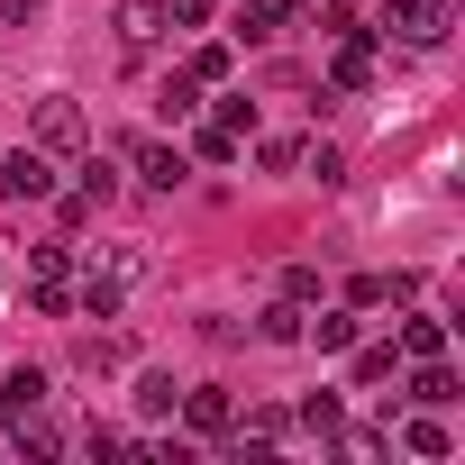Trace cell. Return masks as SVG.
Instances as JSON below:
<instances>
[{"instance_id":"6da1fadb","label":"cell","mask_w":465,"mask_h":465,"mask_svg":"<svg viewBox=\"0 0 465 465\" xmlns=\"http://www.w3.org/2000/svg\"><path fill=\"white\" fill-rule=\"evenodd\" d=\"M83 137H92L83 101H74V92H46V101H37V146H46V155H83Z\"/></svg>"},{"instance_id":"7a4b0ae2","label":"cell","mask_w":465,"mask_h":465,"mask_svg":"<svg viewBox=\"0 0 465 465\" xmlns=\"http://www.w3.org/2000/svg\"><path fill=\"white\" fill-rule=\"evenodd\" d=\"M173 411L192 420V438H228V429H238V401H228V383H192Z\"/></svg>"},{"instance_id":"3957f363","label":"cell","mask_w":465,"mask_h":465,"mask_svg":"<svg viewBox=\"0 0 465 465\" xmlns=\"http://www.w3.org/2000/svg\"><path fill=\"white\" fill-rule=\"evenodd\" d=\"M383 28H392L401 46H438V37H447V0H392Z\"/></svg>"},{"instance_id":"277c9868","label":"cell","mask_w":465,"mask_h":465,"mask_svg":"<svg viewBox=\"0 0 465 465\" xmlns=\"http://www.w3.org/2000/svg\"><path fill=\"white\" fill-rule=\"evenodd\" d=\"M0 192H10V201H46L55 192V155L46 146H19L10 164H0Z\"/></svg>"},{"instance_id":"5b68a950","label":"cell","mask_w":465,"mask_h":465,"mask_svg":"<svg viewBox=\"0 0 465 465\" xmlns=\"http://www.w3.org/2000/svg\"><path fill=\"white\" fill-rule=\"evenodd\" d=\"M338 55H329V92H365L374 83V28H356V37H329Z\"/></svg>"},{"instance_id":"8992f818","label":"cell","mask_w":465,"mask_h":465,"mask_svg":"<svg viewBox=\"0 0 465 465\" xmlns=\"http://www.w3.org/2000/svg\"><path fill=\"white\" fill-rule=\"evenodd\" d=\"M155 37H164V0H119V55L137 64L155 55Z\"/></svg>"},{"instance_id":"52a82bcc","label":"cell","mask_w":465,"mask_h":465,"mask_svg":"<svg viewBox=\"0 0 465 465\" xmlns=\"http://www.w3.org/2000/svg\"><path fill=\"white\" fill-rule=\"evenodd\" d=\"M37 401H46V374H37V365H19V374H0V429H19V420H37Z\"/></svg>"},{"instance_id":"ba28073f","label":"cell","mask_w":465,"mask_h":465,"mask_svg":"<svg viewBox=\"0 0 465 465\" xmlns=\"http://www.w3.org/2000/svg\"><path fill=\"white\" fill-rule=\"evenodd\" d=\"M283 28H292V0H238V37L247 46H274Z\"/></svg>"},{"instance_id":"9c48e42d","label":"cell","mask_w":465,"mask_h":465,"mask_svg":"<svg viewBox=\"0 0 465 465\" xmlns=\"http://www.w3.org/2000/svg\"><path fill=\"white\" fill-rule=\"evenodd\" d=\"M128 155H137V173H146V183H155V192H173V183H183V173H192V164H183V146H155V137H137V146H128Z\"/></svg>"},{"instance_id":"30bf717a","label":"cell","mask_w":465,"mask_h":465,"mask_svg":"<svg viewBox=\"0 0 465 465\" xmlns=\"http://www.w3.org/2000/svg\"><path fill=\"white\" fill-rule=\"evenodd\" d=\"M383 302H411V274H356L347 283V311H383Z\"/></svg>"},{"instance_id":"8fae6325","label":"cell","mask_w":465,"mask_h":465,"mask_svg":"<svg viewBox=\"0 0 465 465\" xmlns=\"http://www.w3.org/2000/svg\"><path fill=\"white\" fill-rule=\"evenodd\" d=\"M74 311H83V320H119V274H101V265H92V274L74 283Z\"/></svg>"},{"instance_id":"7c38bea8","label":"cell","mask_w":465,"mask_h":465,"mask_svg":"<svg viewBox=\"0 0 465 465\" xmlns=\"http://www.w3.org/2000/svg\"><path fill=\"white\" fill-rule=\"evenodd\" d=\"M411 401L447 411V401H456V365H447V356H420V374H411Z\"/></svg>"},{"instance_id":"4fadbf2b","label":"cell","mask_w":465,"mask_h":465,"mask_svg":"<svg viewBox=\"0 0 465 465\" xmlns=\"http://www.w3.org/2000/svg\"><path fill=\"white\" fill-rule=\"evenodd\" d=\"M302 338L320 356H338V347H356V311H320V320H302Z\"/></svg>"},{"instance_id":"5bb4252c","label":"cell","mask_w":465,"mask_h":465,"mask_svg":"<svg viewBox=\"0 0 465 465\" xmlns=\"http://www.w3.org/2000/svg\"><path fill=\"white\" fill-rule=\"evenodd\" d=\"M302 320H311L302 302H274V311L256 320V338H265V347H302Z\"/></svg>"},{"instance_id":"9a60e30c","label":"cell","mask_w":465,"mask_h":465,"mask_svg":"<svg viewBox=\"0 0 465 465\" xmlns=\"http://www.w3.org/2000/svg\"><path fill=\"white\" fill-rule=\"evenodd\" d=\"M401 356H411V365H420V356H447V320H429V311L401 320Z\"/></svg>"},{"instance_id":"2e32d148","label":"cell","mask_w":465,"mask_h":465,"mask_svg":"<svg viewBox=\"0 0 465 465\" xmlns=\"http://www.w3.org/2000/svg\"><path fill=\"white\" fill-rule=\"evenodd\" d=\"M192 146H201V164H238V146H247V137H238V128H228V119H210V128H201Z\"/></svg>"},{"instance_id":"e0dca14e","label":"cell","mask_w":465,"mask_h":465,"mask_svg":"<svg viewBox=\"0 0 465 465\" xmlns=\"http://www.w3.org/2000/svg\"><path fill=\"white\" fill-rule=\"evenodd\" d=\"M228 64H238V55H228V46L210 37V46H192V64H183V74H192V83L210 92V83H228Z\"/></svg>"},{"instance_id":"ac0fdd59","label":"cell","mask_w":465,"mask_h":465,"mask_svg":"<svg viewBox=\"0 0 465 465\" xmlns=\"http://www.w3.org/2000/svg\"><path fill=\"white\" fill-rule=\"evenodd\" d=\"M173 401H183V383H173V374H137V411H146V420H164Z\"/></svg>"},{"instance_id":"d6986e66","label":"cell","mask_w":465,"mask_h":465,"mask_svg":"<svg viewBox=\"0 0 465 465\" xmlns=\"http://www.w3.org/2000/svg\"><path fill=\"white\" fill-rule=\"evenodd\" d=\"M155 101H164V119H192V110H201V83H192V74H164Z\"/></svg>"},{"instance_id":"ffe728a7","label":"cell","mask_w":465,"mask_h":465,"mask_svg":"<svg viewBox=\"0 0 465 465\" xmlns=\"http://www.w3.org/2000/svg\"><path fill=\"white\" fill-rule=\"evenodd\" d=\"M74 201H92V210H110V201H119V173H110V164L92 155V164H83V192H74Z\"/></svg>"},{"instance_id":"44dd1931","label":"cell","mask_w":465,"mask_h":465,"mask_svg":"<svg viewBox=\"0 0 465 465\" xmlns=\"http://www.w3.org/2000/svg\"><path fill=\"white\" fill-rule=\"evenodd\" d=\"M401 447H411V456H447L456 438H447V420H411V429H401Z\"/></svg>"},{"instance_id":"7402d4cb","label":"cell","mask_w":465,"mask_h":465,"mask_svg":"<svg viewBox=\"0 0 465 465\" xmlns=\"http://www.w3.org/2000/svg\"><path fill=\"white\" fill-rule=\"evenodd\" d=\"M302 429H311V438H338V392H311V401H302Z\"/></svg>"},{"instance_id":"603a6c76","label":"cell","mask_w":465,"mask_h":465,"mask_svg":"<svg viewBox=\"0 0 465 465\" xmlns=\"http://www.w3.org/2000/svg\"><path fill=\"white\" fill-rule=\"evenodd\" d=\"M256 164H265V173H302V146H292V137H265Z\"/></svg>"},{"instance_id":"cb8c5ba5","label":"cell","mask_w":465,"mask_h":465,"mask_svg":"<svg viewBox=\"0 0 465 465\" xmlns=\"http://www.w3.org/2000/svg\"><path fill=\"white\" fill-rule=\"evenodd\" d=\"M392 365H401V347H365L356 356V383H392Z\"/></svg>"},{"instance_id":"d4e9b609","label":"cell","mask_w":465,"mask_h":465,"mask_svg":"<svg viewBox=\"0 0 465 465\" xmlns=\"http://www.w3.org/2000/svg\"><path fill=\"white\" fill-rule=\"evenodd\" d=\"M356 28H365V19L347 10V0H320V37H356Z\"/></svg>"},{"instance_id":"484cf974","label":"cell","mask_w":465,"mask_h":465,"mask_svg":"<svg viewBox=\"0 0 465 465\" xmlns=\"http://www.w3.org/2000/svg\"><path fill=\"white\" fill-rule=\"evenodd\" d=\"M302 164H311L320 183H347V155H338V146H302Z\"/></svg>"},{"instance_id":"4316f807","label":"cell","mask_w":465,"mask_h":465,"mask_svg":"<svg viewBox=\"0 0 465 465\" xmlns=\"http://www.w3.org/2000/svg\"><path fill=\"white\" fill-rule=\"evenodd\" d=\"M83 365H92V374H110V365H128V338H92V347H83Z\"/></svg>"},{"instance_id":"83f0119b","label":"cell","mask_w":465,"mask_h":465,"mask_svg":"<svg viewBox=\"0 0 465 465\" xmlns=\"http://www.w3.org/2000/svg\"><path fill=\"white\" fill-rule=\"evenodd\" d=\"M164 28H210V0H164Z\"/></svg>"},{"instance_id":"f1b7e54d","label":"cell","mask_w":465,"mask_h":465,"mask_svg":"<svg viewBox=\"0 0 465 465\" xmlns=\"http://www.w3.org/2000/svg\"><path fill=\"white\" fill-rule=\"evenodd\" d=\"M320 292V265H283V302H311Z\"/></svg>"},{"instance_id":"f546056e","label":"cell","mask_w":465,"mask_h":465,"mask_svg":"<svg viewBox=\"0 0 465 465\" xmlns=\"http://www.w3.org/2000/svg\"><path fill=\"white\" fill-rule=\"evenodd\" d=\"M0 10H10V19H28V10H46V0H0Z\"/></svg>"}]
</instances>
